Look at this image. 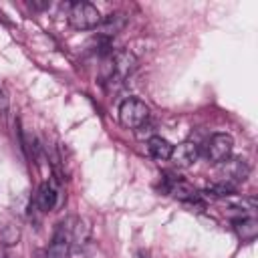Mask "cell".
<instances>
[{
	"instance_id": "obj_6",
	"label": "cell",
	"mask_w": 258,
	"mask_h": 258,
	"mask_svg": "<svg viewBox=\"0 0 258 258\" xmlns=\"http://www.w3.org/2000/svg\"><path fill=\"white\" fill-rule=\"evenodd\" d=\"M234 139L230 133H214L206 143V157L210 163H222L228 157H232Z\"/></svg>"
},
{
	"instance_id": "obj_9",
	"label": "cell",
	"mask_w": 258,
	"mask_h": 258,
	"mask_svg": "<svg viewBox=\"0 0 258 258\" xmlns=\"http://www.w3.org/2000/svg\"><path fill=\"white\" fill-rule=\"evenodd\" d=\"M232 226H234L236 236H238L242 242H254L256 236H258V220L252 218V216L238 218V220H234Z\"/></svg>"
},
{
	"instance_id": "obj_16",
	"label": "cell",
	"mask_w": 258,
	"mask_h": 258,
	"mask_svg": "<svg viewBox=\"0 0 258 258\" xmlns=\"http://www.w3.org/2000/svg\"><path fill=\"white\" fill-rule=\"evenodd\" d=\"M0 258H8V256H6V254H4V252H0Z\"/></svg>"
},
{
	"instance_id": "obj_5",
	"label": "cell",
	"mask_w": 258,
	"mask_h": 258,
	"mask_svg": "<svg viewBox=\"0 0 258 258\" xmlns=\"http://www.w3.org/2000/svg\"><path fill=\"white\" fill-rule=\"evenodd\" d=\"M71 248H73V216L56 226L46 250V258H67Z\"/></svg>"
},
{
	"instance_id": "obj_12",
	"label": "cell",
	"mask_w": 258,
	"mask_h": 258,
	"mask_svg": "<svg viewBox=\"0 0 258 258\" xmlns=\"http://www.w3.org/2000/svg\"><path fill=\"white\" fill-rule=\"evenodd\" d=\"M147 149H149V153H151L155 159L165 161V159H169L173 145H171L165 137H161V135H153V137L147 139Z\"/></svg>"
},
{
	"instance_id": "obj_4",
	"label": "cell",
	"mask_w": 258,
	"mask_h": 258,
	"mask_svg": "<svg viewBox=\"0 0 258 258\" xmlns=\"http://www.w3.org/2000/svg\"><path fill=\"white\" fill-rule=\"evenodd\" d=\"M248 175H250V163L246 159H242V157H228L226 161L218 163L216 181L236 187L238 183L246 181Z\"/></svg>"
},
{
	"instance_id": "obj_15",
	"label": "cell",
	"mask_w": 258,
	"mask_h": 258,
	"mask_svg": "<svg viewBox=\"0 0 258 258\" xmlns=\"http://www.w3.org/2000/svg\"><path fill=\"white\" fill-rule=\"evenodd\" d=\"M139 258H149V256H147V254H143V252H141V254H139Z\"/></svg>"
},
{
	"instance_id": "obj_7",
	"label": "cell",
	"mask_w": 258,
	"mask_h": 258,
	"mask_svg": "<svg viewBox=\"0 0 258 258\" xmlns=\"http://www.w3.org/2000/svg\"><path fill=\"white\" fill-rule=\"evenodd\" d=\"M198 155H200V147L194 143V141H181L177 145H173L171 149V155H169V161L175 165V167H189L198 161Z\"/></svg>"
},
{
	"instance_id": "obj_10",
	"label": "cell",
	"mask_w": 258,
	"mask_h": 258,
	"mask_svg": "<svg viewBox=\"0 0 258 258\" xmlns=\"http://www.w3.org/2000/svg\"><path fill=\"white\" fill-rule=\"evenodd\" d=\"M56 187L52 185V181H42L36 194V206L40 212H50L56 206Z\"/></svg>"
},
{
	"instance_id": "obj_2",
	"label": "cell",
	"mask_w": 258,
	"mask_h": 258,
	"mask_svg": "<svg viewBox=\"0 0 258 258\" xmlns=\"http://www.w3.org/2000/svg\"><path fill=\"white\" fill-rule=\"evenodd\" d=\"M67 18H69L71 28H75V30H93L103 20V16L97 10V6L91 4V2H85V0L71 4V10H69Z\"/></svg>"
},
{
	"instance_id": "obj_3",
	"label": "cell",
	"mask_w": 258,
	"mask_h": 258,
	"mask_svg": "<svg viewBox=\"0 0 258 258\" xmlns=\"http://www.w3.org/2000/svg\"><path fill=\"white\" fill-rule=\"evenodd\" d=\"M149 119V107L137 97H127L119 105V121L127 129H139Z\"/></svg>"
},
{
	"instance_id": "obj_13",
	"label": "cell",
	"mask_w": 258,
	"mask_h": 258,
	"mask_svg": "<svg viewBox=\"0 0 258 258\" xmlns=\"http://www.w3.org/2000/svg\"><path fill=\"white\" fill-rule=\"evenodd\" d=\"M89 234H91L89 224L83 218H75L73 216V248L85 246L87 240H89Z\"/></svg>"
},
{
	"instance_id": "obj_1",
	"label": "cell",
	"mask_w": 258,
	"mask_h": 258,
	"mask_svg": "<svg viewBox=\"0 0 258 258\" xmlns=\"http://www.w3.org/2000/svg\"><path fill=\"white\" fill-rule=\"evenodd\" d=\"M137 69V58L133 52L129 50H117L113 54H109V58L103 64V83H123L127 77H131V73Z\"/></svg>"
},
{
	"instance_id": "obj_11",
	"label": "cell",
	"mask_w": 258,
	"mask_h": 258,
	"mask_svg": "<svg viewBox=\"0 0 258 258\" xmlns=\"http://www.w3.org/2000/svg\"><path fill=\"white\" fill-rule=\"evenodd\" d=\"M125 22H127V18H125L123 12H111L109 16H103V20H101V24L97 28L101 30L103 36H115L117 32L123 30Z\"/></svg>"
},
{
	"instance_id": "obj_14",
	"label": "cell",
	"mask_w": 258,
	"mask_h": 258,
	"mask_svg": "<svg viewBox=\"0 0 258 258\" xmlns=\"http://www.w3.org/2000/svg\"><path fill=\"white\" fill-rule=\"evenodd\" d=\"M8 107H10V101H8V95L4 91V87L0 85V117H6L8 113Z\"/></svg>"
},
{
	"instance_id": "obj_8",
	"label": "cell",
	"mask_w": 258,
	"mask_h": 258,
	"mask_svg": "<svg viewBox=\"0 0 258 258\" xmlns=\"http://www.w3.org/2000/svg\"><path fill=\"white\" fill-rule=\"evenodd\" d=\"M167 194H171L175 200L185 202V204H191V202L200 200L198 189L189 181H183V179H171L169 185H167Z\"/></svg>"
}]
</instances>
